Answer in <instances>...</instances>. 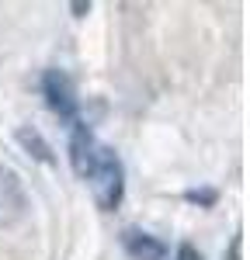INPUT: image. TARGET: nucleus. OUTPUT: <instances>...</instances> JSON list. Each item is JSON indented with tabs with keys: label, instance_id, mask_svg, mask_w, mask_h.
Instances as JSON below:
<instances>
[{
	"label": "nucleus",
	"instance_id": "obj_1",
	"mask_svg": "<svg viewBox=\"0 0 250 260\" xmlns=\"http://www.w3.org/2000/svg\"><path fill=\"white\" fill-rule=\"evenodd\" d=\"M70 163L77 170V177L90 184V194L98 201L101 212H115L125 198V167L122 156L104 146L87 121L70 125Z\"/></svg>",
	"mask_w": 250,
	"mask_h": 260
},
{
	"label": "nucleus",
	"instance_id": "obj_2",
	"mask_svg": "<svg viewBox=\"0 0 250 260\" xmlns=\"http://www.w3.org/2000/svg\"><path fill=\"white\" fill-rule=\"evenodd\" d=\"M42 94L49 101L52 115H59V121H66V128L80 121V101H77V90H73V83H70V77L63 70H45Z\"/></svg>",
	"mask_w": 250,
	"mask_h": 260
},
{
	"label": "nucleus",
	"instance_id": "obj_3",
	"mask_svg": "<svg viewBox=\"0 0 250 260\" xmlns=\"http://www.w3.org/2000/svg\"><path fill=\"white\" fill-rule=\"evenodd\" d=\"M28 212V194H24V184L21 177L0 163V229H11L18 225Z\"/></svg>",
	"mask_w": 250,
	"mask_h": 260
},
{
	"label": "nucleus",
	"instance_id": "obj_4",
	"mask_svg": "<svg viewBox=\"0 0 250 260\" xmlns=\"http://www.w3.org/2000/svg\"><path fill=\"white\" fill-rule=\"evenodd\" d=\"M122 246L132 260H167V253H170V246H167L160 236L143 233V229H125Z\"/></svg>",
	"mask_w": 250,
	"mask_h": 260
},
{
	"label": "nucleus",
	"instance_id": "obj_5",
	"mask_svg": "<svg viewBox=\"0 0 250 260\" xmlns=\"http://www.w3.org/2000/svg\"><path fill=\"white\" fill-rule=\"evenodd\" d=\"M18 139L24 142L28 149H35V156H39L42 163H52V153H49V146L42 142V136L35 132V128H21V132H18Z\"/></svg>",
	"mask_w": 250,
	"mask_h": 260
},
{
	"label": "nucleus",
	"instance_id": "obj_6",
	"mask_svg": "<svg viewBox=\"0 0 250 260\" xmlns=\"http://www.w3.org/2000/svg\"><path fill=\"white\" fill-rule=\"evenodd\" d=\"M174 260H202V253H198L191 243H181V246H177V257H174Z\"/></svg>",
	"mask_w": 250,
	"mask_h": 260
},
{
	"label": "nucleus",
	"instance_id": "obj_7",
	"mask_svg": "<svg viewBox=\"0 0 250 260\" xmlns=\"http://www.w3.org/2000/svg\"><path fill=\"white\" fill-rule=\"evenodd\" d=\"M188 201H202V205H212L215 201V191H188Z\"/></svg>",
	"mask_w": 250,
	"mask_h": 260
},
{
	"label": "nucleus",
	"instance_id": "obj_8",
	"mask_svg": "<svg viewBox=\"0 0 250 260\" xmlns=\"http://www.w3.org/2000/svg\"><path fill=\"white\" fill-rule=\"evenodd\" d=\"M87 11H90V4H73V14H77V18H83Z\"/></svg>",
	"mask_w": 250,
	"mask_h": 260
}]
</instances>
